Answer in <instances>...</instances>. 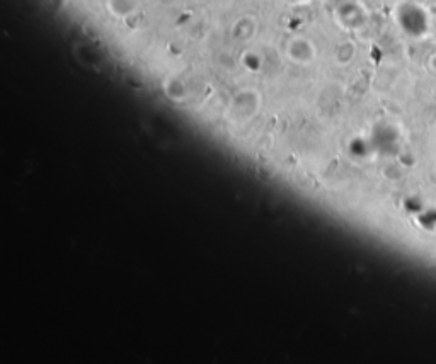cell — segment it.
Wrapping results in <instances>:
<instances>
[{
    "label": "cell",
    "mask_w": 436,
    "mask_h": 364,
    "mask_svg": "<svg viewBox=\"0 0 436 364\" xmlns=\"http://www.w3.org/2000/svg\"><path fill=\"white\" fill-rule=\"evenodd\" d=\"M261 109V97L259 95H249L247 92H242L241 95H235L229 107V121L237 126H244L252 121V117L259 112Z\"/></svg>",
    "instance_id": "cell-1"
}]
</instances>
